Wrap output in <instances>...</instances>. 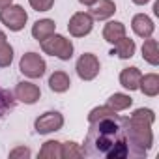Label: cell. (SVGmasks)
Returning <instances> with one entry per match:
<instances>
[{
    "mask_svg": "<svg viewBox=\"0 0 159 159\" xmlns=\"http://www.w3.org/2000/svg\"><path fill=\"white\" fill-rule=\"evenodd\" d=\"M90 129L84 139V155L107 157V159H127L129 146L124 125V116L109 112L94 122H88Z\"/></svg>",
    "mask_w": 159,
    "mask_h": 159,
    "instance_id": "1",
    "label": "cell"
},
{
    "mask_svg": "<svg viewBox=\"0 0 159 159\" xmlns=\"http://www.w3.org/2000/svg\"><path fill=\"white\" fill-rule=\"evenodd\" d=\"M155 122V112L152 109H137L131 116H124L129 157H142L153 146L152 125Z\"/></svg>",
    "mask_w": 159,
    "mask_h": 159,
    "instance_id": "2",
    "label": "cell"
},
{
    "mask_svg": "<svg viewBox=\"0 0 159 159\" xmlns=\"http://www.w3.org/2000/svg\"><path fill=\"white\" fill-rule=\"evenodd\" d=\"M39 45H41V51H43L45 54L56 56L58 60H64V62H67V60L73 56V51H75L71 39H67L66 36L56 34V32H54L52 36H49L47 39L39 41Z\"/></svg>",
    "mask_w": 159,
    "mask_h": 159,
    "instance_id": "3",
    "label": "cell"
},
{
    "mask_svg": "<svg viewBox=\"0 0 159 159\" xmlns=\"http://www.w3.org/2000/svg\"><path fill=\"white\" fill-rule=\"evenodd\" d=\"M0 23L11 32H21L28 23V13L19 4H10L0 10Z\"/></svg>",
    "mask_w": 159,
    "mask_h": 159,
    "instance_id": "4",
    "label": "cell"
},
{
    "mask_svg": "<svg viewBox=\"0 0 159 159\" xmlns=\"http://www.w3.org/2000/svg\"><path fill=\"white\" fill-rule=\"evenodd\" d=\"M19 71L28 77V79H41L47 71V64L43 60L41 54L30 51V52H25L19 60Z\"/></svg>",
    "mask_w": 159,
    "mask_h": 159,
    "instance_id": "5",
    "label": "cell"
},
{
    "mask_svg": "<svg viewBox=\"0 0 159 159\" xmlns=\"http://www.w3.org/2000/svg\"><path fill=\"white\" fill-rule=\"evenodd\" d=\"M75 69H77V75L81 81H94L101 71V64L94 52H84V54L79 56Z\"/></svg>",
    "mask_w": 159,
    "mask_h": 159,
    "instance_id": "6",
    "label": "cell"
},
{
    "mask_svg": "<svg viewBox=\"0 0 159 159\" xmlns=\"http://www.w3.org/2000/svg\"><path fill=\"white\" fill-rule=\"evenodd\" d=\"M64 127V116L58 111H47L43 114H39L34 122V129L38 135H49V133H56Z\"/></svg>",
    "mask_w": 159,
    "mask_h": 159,
    "instance_id": "7",
    "label": "cell"
},
{
    "mask_svg": "<svg viewBox=\"0 0 159 159\" xmlns=\"http://www.w3.org/2000/svg\"><path fill=\"white\" fill-rule=\"evenodd\" d=\"M94 28V19L90 13L86 11H77L71 15L69 23H67V30L73 38H84L92 32Z\"/></svg>",
    "mask_w": 159,
    "mask_h": 159,
    "instance_id": "8",
    "label": "cell"
},
{
    "mask_svg": "<svg viewBox=\"0 0 159 159\" xmlns=\"http://www.w3.org/2000/svg\"><path fill=\"white\" fill-rule=\"evenodd\" d=\"M13 98L25 105H34L39 101L41 98V90L38 84L30 83V81H23V83H17L15 90H13Z\"/></svg>",
    "mask_w": 159,
    "mask_h": 159,
    "instance_id": "9",
    "label": "cell"
},
{
    "mask_svg": "<svg viewBox=\"0 0 159 159\" xmlns=\"http://www.w3.org/2000/svg\"><path fill=\"white\" fill-rule=\"evenodd\" d=\"M131 30H133L139 38L146 39V38H152V36H153L155 25H153V21H152L146 13H137V15H133V19H131Z\"/></svg>",
    "mask_w": 159,
    "mask_h": 159,
    "instance_id": "10",
    "label": "cell"
},
{
    "mask_svg": "<svg viewBox=\"0 0 159 159\" xmlns=\"http://www.w3.org/2000/svg\"><path fill=\"white\" fill-rule=\"evenodd\" d=\"M116 13V4L114 0H98V2L92 6L90 15L94 21H107Z\"/></svg>",
    "mask_w": 159,
    "mask_h": 159,
    "instance_id": "11",
    "label": "cell"
},
{
    "mask_svg": "<svg viewBox=\"0 0 159 159\" xmlns=\"http://www.w3.org/2000/svg\"><path fill=\"white\" fill-rule=\"evenodd\" d=\"M140 77H142V71L135 66L131 67H124L122 73H120V84L129 90V92H135L139 90V83H140Z\"/></svg>",
    "mask_w": 159,
    "mask_h": 159,
    "instance_id": "12",
    "label": "cell"
},
{
    "mask_svg": "<svg viewBox=\"0 0 159 159\" xmlns=\"http://www.w3.org/2000/svg\"><path fill=\"white\" fill-rule=\"evenodd\" d=\"M56 32V23L52 19H39L32 25V38L38 41L47 39L49 36H52Z\"/></svg>",
    "mask_w": 159,
    "mask_h": 159,
    "instance_id": "13",
    "label": "cell"
},
{
    "mask_svg": "<svg viewBox=\"0 0 159 159\" xmlns=\"http://www.w3.org/2000/svg\"><path fill=\"white\" fill-rule=\"evenodd\" d=\"M124 36H127V30H125V25L120 23V21H109L103 26V39L109 41V43H112V45L118 39H122Z\"/></svg>",
    "mask_w": 159,
    "mask_h": 159,
    "instance_id": "14",
    "label": "cell"
},
{
    "mask_svg": "<svg viewBox=\"0 0 159 159\" xmlns=\"http://www.w3.org/2000/svg\"><path fill=\"white\" fill-rule=\"evenodd\" d=\"M135 51H137V43H135L131 38L124 36L122 39H118V41L114 43V49H112L111 54H116V56L122 58V60H129V58L135 56Z\"/></svg>",
    "mask_w": 159,
    "mask_h": 159,
    "instance_id": "15",
    "label": "cell"
},
{
    "mask_svg": "<svg viewBox=\"0 0 159 159\" xmlns=\"http://www.w3.org/2000/svg\"><path fill=\"white\" fill-rule=\"evenodd\" d=\"M139 90L148 96V98H155L159 94V75L157 73H146L140 77L139 83Z\"/></svg>",
    "mask_w": 159,
    "mask_h": 159,
    "instance_id": "16",
    "label": "cell"
},
{
    "mask_svg": "<svg viewBox=\"0 0 159 159\" xmlns=\"http://www.w3.org/2000/svg\"><path fill=\"white\" fill-rule=\"evenodd\" d=\"M69 86H71V79H69V75L66 71H60L58 69V71H54L49 77V88L54 94H64V92L69 90Z\"/></svg>",
    "mask_w": 159,
    "mask_h": 159,
    "instance_id": "17",
    "label": "cell"
},
{
    "mask_svg": "<svg viewBox=\"0 0 159 159\" xmlns=\"http://www.w3.org/2000/svg\"><path fill=\"white\" fill-rule=\"evenodd\" d=\"M142 58L150 64V66H159V47H157V39L153 38H146L142 43Z\"/></svg>",
    "mask_w": 159,
    "mask_h": 159,
    "instance_id": "18",
    "label": "cell"
},
{
    "mask_svg": "<svg viewBox=\"0 0 159 159\" xmlns=\"http://www.w3.org/2000/svg\"><path fill=\"white\" fill-rule=\"evenodd\" d=\"M107 105L111 109H114L116 112L120 111H127L131 105H133V98L129 94H122V92H114L109 99H107Z\"/></svg>",
    "mask_w": 159,
    "mask_h": 159,
    "instance_id": "19",
    "label": "cell"
},
{
    "mask_svg": "<svg viewBox=\"0 0 159 159\" xmlns=\"http://www.w3.org/2000/svg\"><path fill=\"white\" fill-rule=\"evenodd\" d=\"M41 159H62V142L58 140H47L39 148L38 153Z\"/></svg>",
    "mask_w": 159,
    "mask_h": 159,
    "instance_id": "20",
    "label": "cell"
},
{
    "mask_svg": "<svg viewBox=\"0 0 159 159\" xmlns=\"http://www.w3.org/2000/svg\"><path fill=\"white\" fill-rule=\"evenodd\" d=\"M77 157H84V150L73 140L62 142V159H77Z\"/></svg>",
    "mask_w": 159,
    "mask_h": 159,
    "instance_id": "21",
    "label": "cell"
},
{
    "mask_svg": "<svg viewBox=\"0 0 159 159\" xmlns=\"http://www.w3.org/2000/svg\"><path fill=\"white\" fill-rule=\"evenodd\" d=\"M13 62V47L6 41L0 45V67H8Z\"/></svg>",
    "mask_w": 159,
    "mask_h": 159,
    "instance_id": "22",
    "label": "cell"
},
{
    "mask_svg": "<svg viewBox=\"0 0 159 159\" xmlns=\"http://www.w3.org/2000/svg\"><path fill=\"white\" fill-rule=\"evenodd\" d=\"M13 105H15L13 96H11L8 90L0 88V116H2L6 111H11V109H13Z\"/></svg>",
    "mask_w": 159,
    "mask_h": 159,
    "instance_id": "23",
    "label": "cell"
},
{
    "mask_svg": "<svg viewBox=\"0 0 159 159\" xmlns=\"http://www.w3.org/2000/svg\"><path fill=\"white\" fill-rule=\"evenodd\" d=\"M28 4L36 11H49L54 6V0H28Z\"/></svg>",
    "mask_w": 159,
    "mask_h": 159,
    "instance_id": "24",
    "label": "cell"
},
{
    "mask_svg": "<svg viewBox=\"0 0 159 159\" xmlns=\"http://www.w3.org/2000/svg\"><path fill=\"white\" fill-rule=\"evenodd\" d=\"M32 155V152H30V148H26V146H17V148H13L11 152H10V157L11 159H17V157H30Z\"/></svg>",
    "mask_w": 159,
    "mask_h": 159,
    "instance_id": "25",
    "label": "cell"
},
{
    "mask_svg": "<svg viewBox=\"0 0 159 159\" xmlns=\"http://www.w3.org/2000/svg\"><path fill=\"white\" fill-rule=\"evenodd\" d=\"M79 2H81L83 6H88V8H92V6L98 2V0H79Z\"/></svg>",
    "mask_w": 159,
    "mask_h": 159,
    "instance_id": "26",
    "label": "cell"
},
{
    "mask_svg": "<svg viewBox=\"0 0 159 159\" xmlns=\"http://www.w3.org/2000/svg\"><path fill=\"white\" fill-rule=\"evenodd\" d=\"M8 41V36H6V32L4 30H0V45H2V43H6Z\"/></svg>",
    "mask_w": 159,
    "mask_h": 159,
    "instance_id": "27",
    "label": "cell"
},
{
    "mask_svg": "<svg viewBox=\"0 0 159 159\" xmlns=\"http://www.w3.org/2000/svg\"><path fill=\"white\" fill-rule=\"evenodd\" d=\"M10 4H13V0H0V10L6 8V6H10Z\"/></svg>",
    "mask_w": 159,
    "mask_h": 159,
    "instance_id": "28",
    "label": "cell"
},
{
    "mask_svg": "<svg viewBox=\"0 0 159 159\" xmlns=\"http://www.w3.org/2000/svg\"><path fill=\"white\" fill-rule=\"evenodd\" d=\"M131 2H133V4H137V6H146L150 0H131Z\"/></svg>",
    "mask_w": 159,
    "mask_h": 159,
    "instance_id": "29",
    "label": "cell"
},
{
    "mask_svg": "<svg viewBox=\"0 0 159 159\" xmlns=\"http://www.w3.org/2000/svg\"><path fill=\"white\" fill-rule=\"evenodd\" d=\"M153 13H155V15H159V2H155V4H153Z\"/></svg>",
    "mask_w": 159,
    "mask_h": 159,
    "instance_id": "30",
    "label": "cell"
}]
</instances>
